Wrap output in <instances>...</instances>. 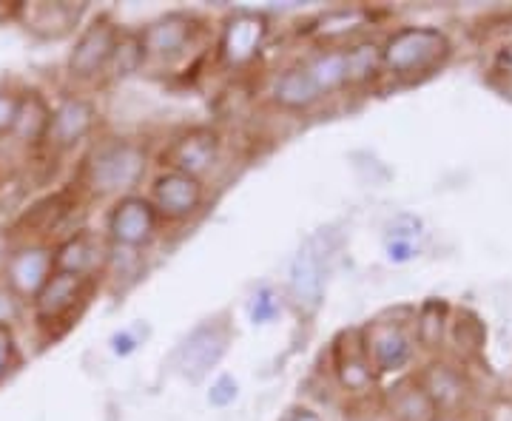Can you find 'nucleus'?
I'll return each instance as SVG.
<instances>
[{"label":"nucleus","mask_w":512,"mask_h":421,"mask_svg":"<svg viewBox=\"0 0 512 421\" xmlns=\"http://www.w3.org/2000/svg\"><path fill=\"white\" fill-rule=\"evenodd\" d=\"M493 72H498L501 77H507L512 80V43L507 46H501L493 57Z\"/></svg>","instance_id":"nucleus-37"},{"label":"nucleus","mask_w":512,"mask_h":421,"mask_svg":"<svg viewBox=\"0 0 512 421\" xmlns=\"http://www.w3.org/2000/svg\"><path fill=\"white\" fill-rule=\"evenodd\" d=\"M285 308V302H282V296L274 288H259V291L248 299V319L254 322V325H271L276 316L282 313Z\"/></svg>","instance_id":"nucleus-26"},{"label":"nucleus","mask_w":512,"mask_h":421,"mask_svg":"<svg viewBox=\"0 0 512 421\" xmlns=\"http://www.w3.org/2000/svg\"><path fill=\"white\" fill-rule=\"evenodd\" d=\"M94 126V106L89 100L69 97L52 111V126H49V140L60 148H69L80 143Z\"/></svg>","instance_id":"nucleus-16"},{"label":"nucleus","mask_w":512,"mask_h":421,"mask_svg":"<svg viewBox=\"0 0 512 421\" xmlns=\"http://www.w3.org/2000/svg\"><path fill=\"white\" fill-rule=\"evenodd\" d=\"M15 362V333L9 325H0V379Z\"/></svg>","instance_id":"nucleus-35"},{"label":"nucleus","mask_w":512,"mask_h":421,"mask_svg":"<svg viewBox=\"0 0 512 421\" xmlns=\"http://www.w3.org/2000/svg\"><path fill=\"white\" fill-rule=\"evenodd\" d=\"M441 325H444V305L441 302H430L424 305L419 316V339L424 345H436L441 339Z\"/></svg>","instance_id":"nucleus-28"},{"label":"nucleus","mask_w":512,"mask_h":421,"mask_svg":"<svg viewBox=\"0 0 512 421\" xmlns=\"http://www.w3.org/2000/svg\"><path fill=\"white\" fill-rule=\"evenodd\" d=\"M367 15L362 9H336V12H328L325 18L316 23L313 35L325 37V40H333V37H345L356 29L365 26Z\"/></svg>","instance_id":"nucleus-25"},{"label":"nucleus","mask_w":512,"mask_h":421,"mask_svg":"<svg viewBox=\"0 0 512 421\" xmlns=\"http://www.w3.org/2000/svg\"><path fill=\"white\" fill-rule=\"evenodd\" d=\"M49 126H52V109L46 106V100L40 94L23 97L12 134H18L26 143H37V140L49 137Z\"/></svg>","instance_id":"nucleus-20"},{"label":"nucleus","mask_w":512,"mask_h":421,"mask_svg":"<svg viewBox=\"0 0 512 421\" xmlns=\"http://www.w3.org/2000/svg\"><path fill=\"white\" fill-rule=\"evenodd\" d=\"M0 259H3V239H0Z\"/></svg>","instance_id":"nucleus-40"},{"label":"nucleus","mask_w":512,"mask_h":421,"mask_svg":"<svg viewBox=\"0 0 512 421\" xmlns=\"http://www.w3.org/2000/svg\"><path fill=\"white\" fill-rule=\"evenodd\" d=\"M55 274V254L49 248H20L9 259V288L18 296H37L40 288Z\"/></svg>","instance_id":"nucleus-12"},{"label":"nucleus","mask_w":512,"mask_h":421,"mask_svg":"<svg viewBox=\"0 0 512 421\" xmlns=\"http://www.w3.org/2000/svg\"><path fill=\"white\" fill-rule=\"evenodd\" d=\"M370 365L379 373H399L413 359V342L399 325H376L365 339Z\"/></svg>","instance_id":"nucleus-10"},{"label":"nucleus","mask_w":512,"mask_h":421,"mask_svg":"<svg viewBox=\"0 0 512 421\" xmlns=\"http://www.w3.org/2000/svg\"><path fill=\"white\" fill-rule=\"evenodd\" d=\"M146 63V46H143V37L134 35V32H126L120 35L117 46H114V55L109 60V72L111 77L123 80V77H131L134 72H140V66Z\"/></svg>","instance_id":"nucleus-23"},{"label":"nucleus","mask_w":512,"mask_h":421,"mask_svg":"<svg viewBox=\"0 0 512 421\" xmlns=\"http://www.w3.org/2000/svg\"><path fill=\"white\" fill-rule=\"evenodd\" d=\"M336 248V234L330 228H319L313 237L302 242L288 268V291H291L293 305L302 316H313L322 308L325 299V271L328 259Z\"/></svg>","instance_id":"nucleus-2"},{"label":"nucleus","mask_w":512,"mask_h":421,"mask_svg":"<svg viewBox=\"0 0 512 421\" xmlns=\"http://www.w3.org/2000/svg\"><path fill=\"white\" fill-rule=\"evenodd\" d=\"M157 208L143 197H123L109 217V234L120 248H140L154 237Z\"/></svg>","instance_id":"nucleus-7"},{"label":"nucleus","mask_w":512,"mask_h":421,"mask_svg":"<svg viewBox=\"0 0 512 421\" xmlns=\"http://www.w3.org/2000/svg\"><path fill=\"white\" fill-rule=\"evenodd\" d=\"M291 421H322L319 419V413H313L308 407H302V410H296L291 416Z\"/></svg>","instance_id":"nucleus-38"},{"label":"nucleus","mask_w":512,"mask_h":421,"mask_svg":"<svg viewBox=\"0 0 512 421\" xmlns=\"http://www.w3.org/2000/svg\"><path fill=\"white\" fill-rule=\"evenodd\" d=\"M419 387L427 393V399L433 402L436 413H450L456 410L458 404L464 402L467 396V382L464 376L458 373L456 367L447 365V362H433L427 365V370L421 373Z\"/></svg>","instance_id":"nucleus-15"},{"label":"nucleus","mask_w":512,"mask_h":421,"mask_svg":"<svg viewBox=\"0 0 512 421\" xmlns=\"http://www.w3.org/2000/svg\"><path fill=\"white\" fill-rule=\"evenodd\" d=\"M308 72L313 74L319 92L328 94L348 86V63H345V49L339 52H322V55L313 60L308 66Z\"/></svg>","instance_id":"nucleus-22"},{"label":"nucleus","mask_w":512,"mask_h":421,"mask_svg":"<svg viewBox=\"0 0 512 421\" xmlns=\"http://www.w3.org/2000/svg\"><path fill=\"white\" fill-rule=\"evenodd\" d=\"M265 35H268V23L262 15H251V12L234 15L222 29L220 52L225 63L242 66V63L254 60L265 43Z\"/></svg>","instance_id":"nucleus-9"},{"label":"nucleus","mask_w":512,"mask_h":421,"mask_svg":"<svg viewBox=\"0 0 512 421\" xmlns=\"http://www.w3.org/2000/svg\"><path fill=\"white\" fill-rule=\"evenodd\" d=\"M20 111V97L12 92H0V134L15 129V120H18Z\"/></svg>","instance_id":"nucleus-33"},{"label":"nucleus","mask_w":512,"mask_h":421,"mask_svg":"<svg viewBox=\"0 0 512 421\" xmlns=\"http://www.w3.org/2000/svg\"><path fill=\"white\" fill-rule=\"evenodd\" d=\"M63 214H66V208H63V194H60V197H52V200L35 205V208L23 217V222L32 225V228H55Z\"/></svg>","instance_id":"nucleus-27"},{"label":"nucleus","mask_w":512,"mask_h":421,"mask_svg":"<svg viewBox=\"0 0 512 421\" xmlns=\"http://www.w3.org/2000/svg\"><path fill=\"white\" fill-rule=\"evenodd\" d=\"M421 234V220L413 214H399L396 220L387 222V242L390 239H404V242H416Z\"/></svg>","instance_id":"nucleus-30"},{"label":"nucleus","mask_w":512,"mask_h":421,"mask_svg":"<svg viewBox=\"0 0 512 421\" xmlns=\"http://www.w3.org/2000/svg\"><path fill=\"white\" fill-rule=\"evenodd\" d=\"M384 251H387V259L396 262V265L419 257V245H416V242H404V239H390V242H384Z\"/></svg>","instance_id":"nucleus-34"},{"label":"nucleus","mask_w":512,"mask_h":421,"mask_svg":"<svg viewBox=\"0 0 512 421\" xmlns=\"http://www.w3.org/2000/svg\"><path fill=\"white\" fill-rule=\"evenodd\" d=\"M194 35V20L185 15H165V18L148 23L140 32L146 57H177Z\"/></svg>","instance_id":"nucleus-14"},{"label":"nucleus","mask_w":512,"mask_h":421,"mask_svg":"<svg viewBox=\"0 0 512 421\" xmlns=\"http://www.w3.org/2000/svg\"><path fill=\"white\" fill-rule=\"evenodd\" d=\"M228 342H231V330H228L225 322L208 319V322L197 325L185 336L183 345L177 350V359H174L177 373L183 376L185 382L200 385L202 379L222 362Z\"/></svg>","instance_id":"nucleus-4"},{"label":"nucleus","mask_w":512,"mask_h":421,"mask_svg":"<svg viewBox=\"0 0 512 421\" xmlns=\"http://www.w3.org/2000/svg\"><path fill=\"white\" fill-rule=\"evenodd\" d=\"M100 259H103L100 242L92 234H77V237L66 239L55 251V271L89 276L100 265Z\"/></svg>","instance_id":"nucleus-19"},{"label":"nucleus","mask_w":512,"mask_h":421,"mask_svg":"<svg viewBox=\"0 0 512 421\" xmlns=\"http://www.w3.org/2000/svg\"><path fill=\"white\" fill-rule=\"evenodd\" d=\"M202 205V183L180 171H165L154 183V208L168 220H185Z\"/></svg>","instance_id":"nucleus-8"},{"label":"nucleus","mask_w":512,"mask_h":421,"mask_svg":"<svg viewBox=\"0 0 512 421\" xmlns=\"http://www.w3.org/2000/svg\"><path fill=\"white\" fill-rule=\"evenodd\" d=\"M20 313V296L12 288H0V325L15 322Z\"/></svg>","instance_id":"nucleus-36"},{"label":"nucleus","mask_w":512,"mask_h":421,"mask_svg":"<svg viewBox=\"0 0 512 421\" xmlns=\"http://www.w3.org/2000/svg\"><path fill=\"white\" fill-rule=\"evenodd\" d=\"M86 282H89V276L55 271V274L49 276V282L35 296L37 319L40 322H57V319H63L83 299Z\"/></svg>","instance_id":"nucleus-11"},{"label":"nucleus","mask_w":512,"mask_h":421,"mask_svg":"<svg viewBox=\"0 0 512 421\" xmlns=\"http://www.w3.org/2000/svg\"><path fill=\"white\" fill-rule=\"evenodd\" d=\"M433 421H456V419H450V416H441V419H439V416H436Z\"/></svg>","instance_id":"nucleus-39"},{"label":"nucleus","mask_w":512,"mask_h":421,"mask_svg":"<svg viewBox=\"0 0 512 421\" xmlns=\"http://www.w3.org/2000/svg\"><path fill=\"white\" fill-rule=\"evenodd\" d=\"M274 103L288 111H305L311 109L313 103L322 97L313 74L308 72V66H293V69H285L274 80Z\"/></svg>","instance_id":"nucleus-18"},{"label":"nucleus","mask_w":512,"mask_h":421,"mask_svg":"<svg viewBox=\"0 0 512 421\" xmlns=\"http://www.w3.org/2000/svg\"><path fill=\"white\" fill-rule=\"evenodd\" d=\"M345 63H348V86L367 83L382 69V49L376 43H356L345 49Z\"/></svg>","instance_id":"nucleus-24"},{"label":"nucleus","mask_w":512,"mask_h":421,"mask_svg":"<svg viewBox=\"0 0 512 421\" xmlns=\"http://www.w3.org/2000/svg\"><path fill=\"white\" fill-rule=\"evenodd\" d=\"M220 157V134L211 129H191L183 137H177L163 154V163L171 165V171H180L188 177L200 180L205 171Z\"/></svg>","instance_id":"nucleus-6"},{"label":"nucleus","mask_w":512,"mask_h":421,"mask_svg":"<svg viewBox=\"0 0 512 421\" xmlns=\"http://www.w3.org/2000/svg\"><path fill=\"white\" fill-rule=\"evenodd\" d=\"M239 399V382L234 376L222 373L220 379L208 390V404L211 407H231Z\"/></svg>","instance_id":"nucleus-29"},{"label":"nucleus","mask_w":512,"mask_h":421,"mask_svg":"<svg viewBox=\"0 0 512 421\" xmlns=\"http://www.w3.org/2000/svg\"><path fill=\"white\" fill-rule=\"evenodd\" d=\"M117 40H120V32L111 20H94L74 43L72 55H69V72L80 80H89V77H97L103 69H109Z\"/></svg>","instance_id":"nucleus-5"},{"label":"nucleus","mask_w":512,"mask_h":421,"mask_svg":"<svg viewBox=\"0 0 512 421\" xmlns=\"http://www.w3.org/2000/svg\"><path fill=\"white\" fill-rule=\"evenodd\" d=\"M146 154L134 143H109L94 151L89 163V183L97 194H120L143 180Z\"/></svg>","instance_id":"nucleus-3"},{"label":"nucleus","mask_w":512,"mask_h":421,"mask_svg":"<svg viewBox=\"0 0 512 421\" xmlns=\"http://www.w3.org/2000/svg\"><path fill=\"white\" fill-rule=\"evenodd\" d=\"M450 55V40L436 26H407L384 43L382 66L396 77H421Z\"/></svg>","instance_id":"nucleus-1"},{"label":"nucleus","mask_w":512,"mask_h":421,"mask_svg":"<svg viewBox=\"0 0 512 421\" xmlns=\"http://www.w3.org/2000/svg\"><path fill=\"white\" fill-rule=\"evenodd\" d=\"M83 3L72 6V3H32L23 6V23L29 32L40 37H63L72 32V26L83 15Z\"/></svg>","instance_id":"nucleus-17"},{"label":"nucleus","mask_w":512,"mask_h":421,"mask_svg":"<svg viewBox=\"0 0 512 421\" xmlns=\"http://www.w3.org/2000/svg\"><path fill=\"white\" fill-rule=\"evenodd\" d=\"M456 336L458 342H464L467 348H478V336H481V322H478L473 313H458L456 322Z\"/></svg>","instance_id":"nucleus-31"},{"label":"nucleus","mask_w":512,"mask_h":421,"mask_svg":"<svg viewBox=\"0 0 512 421\" xmlns=\"http://www.w3.org/2000/svg\"><path fill=\"white\" fill-rule=\"evenodd\" d=\"M390 410L399 421H433L436 419V407L427 399V393L419 385L396 387Z\"/></svg>","instance_id":"nucleus-21"},{"label":"nucleus","mask_w":512,"mask_h":421,"mask_svg":"<svg viewBox=\"0 0 512 421\" xmlns=\"http://www.w3.org/2000/svg\"><path fill=\"white\" fill-rule=\"evenodd\" d=\"M109 345H111V353H114V356L126 359V356H131V353L140 348L143 342H140L137 330H117V333H114V336L109 339Z\"/></svg>","instance_id":"nucleus-32"},{"label":"nucleus","mask_w":512,"mask_h":421,"mask_svg":"<svg viewBox=\"0 0 512 421\" xmlns=\"http://www.w3.org/2000/svg\"><path fill=\"white\" fill-rule=\"evenodd\" d=\"M336 379L350 393H365L373 385V365L359 333L342 336V345L336 348Z\"/></svg>","instance_id":"nucleus-13"}]
</instances>
